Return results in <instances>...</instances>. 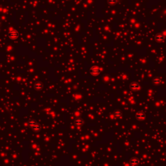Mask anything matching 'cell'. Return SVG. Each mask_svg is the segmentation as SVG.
<instances>
[{"instance_id": "cell-1", "label": "cell", "mask_w": 166, "mask_h": 166, "mask_svg": "<svg viewBox=\"0 0 166 166\" xmlns=\"http://www.w3.org/2000/svg\"><path fill=\"white\" fill-rule=\"evenodd\" d=\"M102 72V69L101 68H99L98 66H93L90 68V73L92 75L94 76H98L100 73Z\"/></svg>"}, {"instance_id": "cell-2", "label": "cell", "mask_w": 166, "mask_h": 166, "mask_svg": "<svg viewBox=\"0 0 166 166\" xmlns=\"http://www.w3.org/2000/svg\"><path fill=\"white\" fill-rule=\"evenodd\" d=\"M29 125L35 131H39L40 128V126L35 121H31L29 122Z\"/></svg>"}, {"instance_id": "cell-3", "label": "cell", "mask_w": 166, "mask_h": 166, "mask_svg": "<svg viewBox=\"0 0 166 166\" xmlns=\"http://www.w3.org/2000/svg\"><path fill=\"white\" fill-rule=\"evenodd\" d=\"M164 37H165V36L162 35V33H158V34H156V35H155L154 38H155L156 42H162L164 41Z\"/></svg>"}, {"instance_id": "cell-4", "label": "cell", "mask_w": 166, "mask_h": 166, "mask_svg": "<svg viewBox=\"0 0 166 166\" xmlns=\"http://www.w3.org/2000/svg\"><path fill=\"white\" fill-rule=\"evenodd\" d=\"M130 88L132 89V90H139L140 89V84H138L137 83H136V82H132V83H131V84H130Z\"/></svg>"}, {"instance_id": "cell-5", "label": "cell", "mask_w": 166, "mask_h": 166, "mask_svg": "<svg viewBox=\"0 0 166 166\" xmlns=\"http://www.w3.org/2000/svg\"><path fill=\"white\" fill-rule=\"evenodd\" d=\"M145 115L142 111H139L136 114V118L138 119V120H143V119H145Z\"/></svg>"}, {"instance_id": "cell-6", "label": "cell", "mask_w": 166, "mask_h": 166, "mask_svg": "<svg viewBox=\"0 0 166 166\" xmlns=\"http://www.w3.org/2000/svg\"><path fill=\"white\" fill-rule=\"evenodd\" d=\"M139 164L138 159L136 158H133L131 160V164L132 166H137Z\"/></svg>"}, {"instance_id": "cell-7", "label": "cell", "mask_w": 166, "mask_h": 166, "mask_svg": "<svg viewBox=\"0 0 166 166\" xmlns=\"http://www.w3.org/2000/svg\"><path fill=\"white\" fill-rule=\"evenodd\" d=\"M84 121L82 119H76L75 121V123L77 125H83Z\"/></svg>"}, {"instance_id": "cell-8", "label": "cell", "mask_w": 166, "mask_h": 166, "mask_svg": "<svg viewBox=\"0 0 166 166\" xmlns=\"http://www.w3.org/2000/svg\"><path fill=\"white\" fill-rule=\"evenodd\" d=\"M153 83L154 84H160V83H161V80L159 78H158V77H156V78L154 79L153 81Z\"/></svg>"}, {"instance_id": "cell-9", "label": "cell", "mask_w": 166, "mask_h": 166, "mask_svg": "<svg viewBox=\"0 0 166 166\" xmlns=\"http://www.w3.org/2000/svg\"><path fill=\"white\" fill-rule=\"evenodd\" d=\"M114 115L117 117H119L121 116V112L119 110H116L114 112Z\"/></svg>"}, {"instance_id": "cell-10", "label": "cell", "mask_w": 166, "mask_h": 166, "mask_svg": "<svg viewBox=\"0 0 166 166\" xmlns=\"http://www.w3.org/2000/svg\"><path fill=\"white\" fill-rule=\"evenodd\" d=\"M117 2V0H108V3L110 5H114Z\"/></svg>"}, {"instance_id": "cell-11", "label": "cell", "mask_w": 166, "mask_h": 166, "mask_svg": "<svg viewBox=\"0 0 166 166\" xmlns=\"http://www.w3.org/2000/svg\"><path fill=\"white\" fill-rule=\"evenodd\" d=\"M104 79H105V81H108V79H109V77H108V76H106L104 78Z\"/></svg>"}, {"instance_id": "cell-12", "label": "cell", "mask_w": 166, "mask_h": 166, "mask_svg": "<svg viewBox=\"0 0 166 166\" xmlns=\"http://www.w3.org/2000/svg\"><path fill=\"white\" fill-rule=\"evenodd\" d=\"M162 35H163L164 36H166V31H164V32H163V33H162Z\"/></svg>"}]
</instances>
